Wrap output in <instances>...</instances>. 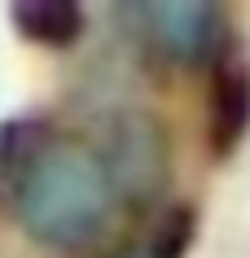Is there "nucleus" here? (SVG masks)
<instances>
[{"label": "nucleus", "instance_id": "2", "mask_svg": "<svg viewBox=\"0 0 250 258\" xmlns=\"http://www.w3.org/2000/svg\"><path fill=\"white\" fill-rule=\"evenodd\" d=\"M140 27L171 61H202L220 40V14L207 0H154L140 9Z\"/></svg>", "mask_w": 250, "mask_h": 258}, {"label": "nucleus", "instance_id": "3", "mask_svg": "<svg viewBox=\"0 0 250 258\" xmlns=\"http://www.w3.org/2000/svg\"><path fill=\"white\" fill-rule=\"evenodd\" d=\"M18 27L31 40L66 44L79 31V9H70V5H31V9H18Z\"/></svg>", "mask_w": 250, "mask_h": 258}, {"label": "nucleus", "instance_id": "1", "mask_svg": "<svg viewBox=\"0 0 250 258\" xmlns=\"http://www.w3.org/2000/svg\"><path fill=\"white\" fill-rule=\"evenodd\" d=\"M114 206L110 171L92 149L53 140L27 158L14 188L18 223L48 249L75 254L101 236Z\"/></svg>", "mask_w": 250, "mask_h": 258}]
</instances>
